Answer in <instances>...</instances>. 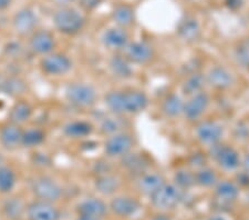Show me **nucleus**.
<instances>
[{
	"instance_id": "f257e3e1",
	"label": "nucleus",
	"mask_w": 249,
	"mask_h": 220,
	"mask_svg": "<svg viewBox=\"0 0 249 220\" xmlns=\"http://www.w3.org/2000/svg\"><path fill=\"white\" fill-rule=\"evenodd\" d=\"M104 103L111 114L122 116L124 114H139L148 105L146 95L139 90L110 91L104 97Z\"/></svg>"
},
{
	"instance_id": "f03ea898",
	"label": "nucleus",
	"mask_w": 249,
	"mask_h": 220,
	"mask_svg": "<svg viewBox=\"0 0 249 220\" xmlns=\"http://www.w3.org/2000/svg\"><path fill=\"white\" fill-rule=\"evenodd\" d=\"M53 26L60 34L66 36H74L83 29L86 19L77 9L67 7H60L53 14Z\"/></svg>"
},
{
	"instance_id": "7ed1b4c3",
	"label": "nucleus",
	"mask_w": 249,
	"mask_h": 220,
	"mask_svg": "<svg viewBox=\"0 0 249 220\" xmlns=\"http://www.w3.org/2000/svg\"><path fill=\"white\" fill-rule=\"evenodd\" d=\"M64 97L72 106L90 108L95 105L98 93L95 88L88 82H71L64 90Z\"/></svg>"
},
{
	"instance_id": "20e7f679",
	"label": "nucleus",
	"mask_w": 249,
	"mask_h": 220,
	"mask_svg": "<svg viewBox=\"0 0 249 220\" xmlns=\"http://www.w3.org/2000/svg\"><path fill=\"white\" fill-rule=\"evenodd\" d=\"M31 193L38 200L54 203L62 198L63 189L57 180L42 175L31 181Z\"/></svg>"
},
{
	"instance_id": "39448f33",
	"label": "nucleus",
	"mask_w": 249,
	"mask_h": 220,
	"mask_svg": "<svg viewBox=\"0 0 249 220\" xmlns=\"http://www.w3.org/2000/svg\"><path fill=\"white\" fill-rule=\"evenodd\" d=\"M73 67L69 56L53 51L39 59L38 68L43 75L49 77H60L67 75Z\"/></svg>"
},
{
	"instance_id": "423d86ee",
	"label": "nucleus",
	"mask_w": 249,
	"mask_h": 220,
	"mask_svg": "<svg viewBox=\"0 0 249 220\" xmlns=\"http://www.w3.org/2000/svg\"><path fill=\"white\" fill-rule=\"evenodd\" d=\"M55 47H57V40L49 30L37 29L28 37V51L40 58L53 53L55 51Z\"/></svg>"
},
{
	"instance_id": "0eeeda50",
	"label": "nucleus",
	"mask_w": 249,
	"mask_h": 220,
	"mask_svg": "<svg viewBox=\"0 0 249 220\" xmlns=\"http://www.w3.org/2000/svg\"><path fill=\"white\" fill-rule=\"evenodd\" d=\"M182 189L175 183H164L151 196V202L160 210L173 209L182 200Z\"/></svg>"
},
{
	"instance_id": "6e6552de",
	"label": "nucleus",
	"mask_w": 249,
	"mask_h": 220,
	"mask_svg": "<svg viewBox=\"0 0 249 220\" xmlns=\"http://www.w3.org/2000/svg\"><path fill=\"white\" fill-rule=\"evenodd\" d=\"M134 140L130 134L118 133L109 136L104 142V154L109 158H122L131 153Z\"/></svg>"
},
{
	"instance_id": "1a4fd4ad",
	"label": "nucleus",
	"mask_w": 249,
	"mask_h": 220,
	"mask_svg": "<svg viewBox=\"0 0 249 220\" xmlns=\"http://www.w3.org/2000/svg\"><path fill=\"white\" fill-rule=\"evenodd\" d=\"M38 15L31 8H21L13 17V28L20 37H29L38 29Z\"/></svg>"
},
{
	"instance_id": "9d476101",
	"label": "nucleus",
	"mask_w": 249,
	"mask_h": 220,
	"mask_svg": "<svg viewBox=\"0 0 249 220\" xmlns=\"http://www.w3.org/2000/svg\"><path fill=\"white\" fill-rule=\"evenodd\" d=\"M210 154L216 160L217 165L225 170L232 171L240 166V157L232 147L226 145H213L210 147Z\"/></svg>"
},
{
	"instance_id": "9b49d317",
	"label": "nucleus",
	"mask_w": 249,
	"mask_h": 220,
	"mask_svg": "<svg viewBox=\"0 0 249 220\" xmlns=\"http://www.w3.org/2000/svg\"><path fill=\"white\" fill-rule=\"evenodd\" d=\"M23 127L6 121L0 126V147L7 151H14L21 147Z\"/></svg>"
},
{
	"instance_id": "f8f14e48",
	"label": "nucleus",
	"mask_w": 249,
	"mask_h": 220,
	"mask_svg": "<svg viewBox=\"0 0 249 220\" xmlns=\"http://www.w3.org/2000/svg\"><path fill=\"white\" fill-rule=\"evenodd\" d=\"M27 218L29 220H59L61 215L52 202L36 199L27 206Z\"/></svg>"
},
{
	"instance_id": "ddd939ff",
	"label": "nucleus",
	"mask_w": 249,
	"mask_h": 220,
	"mask_svg": "<svg viewBox=\"0 0 249 220\" xmlns=\"http://www.w3.org/2000/svg\"><path fill=\"white\" fill-rule=\"evenodd\" d=\"M34 111V106L26 98L14 100V102L8 109L7 121L23 127L31 120Z\"/></svg>"
},
{
	"instance_id": "4468645a",
	"label": "nucleus",
	"mask_w": 249,
	"mask_h": 220,
	"mask_svg": "<svg viewBox=\"0 0 249 220\" xmlns=\"http://www.w3.org/2000/svg\"><path fill=\"white\" fill-rule=\"evenodd\" d=\"M122 51L124 57L135 65H145L153 57V48L144 41L128 42Z\"/></svg>"
},
{
	"instance_id": "2eb2a0df",
	"label": "nucleus",
	"mask_w": 249,
	"mask_h": 220,
	"mask_svg": "<svg viewBox=\"0 0 249 220\" xmlns=\"http://www.w3.org/2000/svg\"><path fill=\"white\" fill-rule=\"evenodd\" d=\"M223 127L216 121H203L196 128V137L203 145L213 146L219 143L223 137Z\"/></svg>"
},
{
	"instance_id": "dca6fc26",
	"label": "nucleus",
	"mask_w": 249,
	"mask_h": 220,
	"mask_svg": "<svg viewBox=\"0 0 249 220\" xmlns=\"http://www.w3.org/2000/svg\"><path fill=\"white\" fill-rule=\"evenodd\" d=\"M210 105V97L206 93H198L196 95H193L190 99L184 103V110L183 114L188 120H196L206 111Z\"/></svg>"
},
{
	"instance_id": "f3484780",
	"label": "nucleus",
	"mask_w": 249,
	"mask_h": 220,
	"mask_svg": "<svg viewBox=\"0 0 249 220\" xmlns=\"http://www.w3.org/2000/svg\"><path fill=\"white\" fill-rule=\"evenodd\" d=\"M28 89H29L28 82L21 76L17 74L7 75L5 82H3L1 95L10 99L17 100L20 98H25Z\"/></svg>"
},
{
	"instance_id": "a211bd4d",
	"label": "nucleus",
	"mask_w": 249,
	"mask_h": 220,
	"mask_svg": "<svg viewBox=\"0 0 249 220\" xmlns=\"http://www.w3.org/2000/svg\"><path fill=\"white\" fill-rule=\"evenodd\" d=\"M101 41L103 46L110 50H123L128 43V35L123 28H109L102 34Z\"/></svg>"
},
{
	"instance_id": "6ab92c4d",
	"label": "nucleus",
	"mask_w": 249,
	"mask_h": 220,
	"mask_svg": "<svg viewBox=\"0 0 249 220\" xmlns=\"http://www.w3.org/2000/svg\"><path fill=\"white\" fill-rule=\"evenodd\" d=\"M206 82L215 89L224 90L230 88L234 83V76L230 70L222 66L212 68L206 77Z\"/></svg>"
},
{
	"instance_id": "aec40b11",
	"label": "nucleus",
	"mask_w": 249,
	"mask_h": 220,
	"mask_svg": "<svg viewBox=\"0 0 249 220\" xmlns=\"http://www.w3.org/2000/svg\"><path fill=\"white\" fill-rule=\"evenodd\" d=\"M93 130V125L86 120H72L67 122L62 128L63 135L70 139L88 138L92 135Z\"/></svg>"
},
{
	"instance_id": "412c9836",
	"label": "nucleus",
	"mask_w": 249,
	"mask_h": 220,
	"mask_svg": "<svg viewBox=\"0 0 249 220\" xmlns=\"http://www.w3.org/2000/svg\"><path fill=\"white\" fill-rule=\"evenodd\" d=\"M77 210L80 216L101 219L107 213V206L101 199L88 198L79 203Z\"/></svg>"
},
{
	"instance_id": "4be33fe9",
	"label": "nucleus",
	"mask_w": 249,
	"mask_h": 220,
	"mask_svg": "<svg viewBox=\"0 0 249 220\" xmlns=\"http://www.w3.org/2000/svg\"><path fill=\"white\" fill-rule=\"evenodd\" d=\"M164 183H165V179H164V177L160 174L147 173L140 176L138 188L141 193L151 197Z\"/></svg>"
},
{
	"instance_id": "5701e85b",
	"label": "nucleus",
	"mask_w": 249,
	"mask_h": 220,
	"mask_svg": "<svg viewBox=\"0 0 249 220\" xmlns=\"http://www.w3.org/2000/svg\"><path fill=\"white\" fill-rule=\"evenodd\" d=\"M110 209L121 217H130L140 209V203L131 197H116L111 201Z\"/></svg>"
},
{
	"instance_id": "b1692460",
	"label": "nucleus",
	"mask_w": 249,
	"mask_h": 220,
	"mask_svg": "<svg viewBox=\"0 0 249 220\" xmlns=\"http://www.w3.org/2000/svg\"><path fill=\"white\" fill-rule=\"evenodd\" d=\"M47 133L40 127H29L23 128L21 147L26 149H37L46 142Z\"/></svg>"
},
{
	"instance_id": "393cba45",
	"label": "nucleus",
	"mask_w": 249,
	"mask_h": 220,
	"mask_svg": "<svg viewBox=\"0 0 249 220\" xmlns=\"http://www.w3.org/2000/svg\"><path fill=\"white\" fill-rule=\"evenodd\" d=\"M109 68L111 73L120 79L131 78L134 73L132 63L123 55L119 54L113 55L109 59Z\"/></svg>"
},
{
	"instance_id": "a878e982",
	"label": "nucleus",
	"mask_w": 249,
	"mask_h": 220,
	"mask_svg": "<svg viewBox=\"0 0 249 220\" xmlns=\"http://www.w3.org/2000/svg\"><path fill=\"white\" fill-rule=\"evenodd\" d=\"M94 187L98 193L104 196L113 195L120 187V180L118 177L110 173L98 175L94 181Z\"/></svg>"
},
{
	"instance_id": "bb28decb",
	"label": "nucleus",
	"mask_w": 249,
	"mask_h": 220,
	"mask_svg": "<svg viewBox=\"0 0 249 220\" xmlns=\"http://www.w3.org/2000/svg\"><path fill=\"white\" fill-rule=\"evenodd\" d=\"M215 194L218 200L226 203H231L238 198L239 188L235 182L230 180H223L216 183Z\"/></svg>"
},
{
	"instance_id": "cd10ccee",
	"label": "nucleus",
	"mask_w": 249,
	"mask_h": 220,
	"mask_svg": "<svg viewBox=\"0 0 249 220\" xmlns=\"http://www.w3.org/2000/svg\"><path fill=\"white\" fill-rule=\"evenodd\" d=\"M178 34L185 41H194L200 34L198 21L193 17H187L182 20L178 27Z\"/></svg>"
},
{
	"instance_id": "c85d7f7f",
	"label": "nucleus",
	"mask_w": 249,
	"mask_h": 220,
	"mask_svg": "<svg viewBox=\"0 0 249 220\" xmlns=\"http://www.w3.org/2000/svg\"><path fill=\"white\" fill-rule=\"evenodd\" d=\"M112 19H113L116 26L125 29V28L133 25L134 10L130 6L120 3V5L115 6L113 11H112Z\"/></svg>"
},
{
	"instance_id": "c756f323",
	"label": "nucleus",
	"mask_w": 249,
	"mask_h": 220,
	"mask_svg": "<svg viewBox=\"0 0 249 220\" xmlns=\"http://www.w3.org/2000/svg\"><path fill=\"white\" fill-rule=\"evenodd\" d=\"M120 159H121L122 166L131 174H139L140 176L143 175L148 166L145 158L139 154L128 153Z\"/></svg>"
},
{
	"instance_id": "7c9ffc66",
	"label": "nucleus",
	"mask_w": 249,
	"mask_h": 220,
	"mask_svg": "<svg viewBox=\"0 0 249 220\" xmlns=\"http://www.w3.org/2000/svg\"><path fill=\"white\" fill-rule=\"evenodd\" d=\"M2 208L5 216L10 220H20L27 211V206H25L21 199L17 197L7 199Z\"/></svg>"
},
{
	"instance_id": "2f4dec72",
	"label": "nucleus",
	"mask_w": 249,
	"mask_h": 220,
	"mask_svg": "<svg viewBox=\"0 0 249 220\" xmlns=\"http://www.w3.org/2000/svg\"><path fill=\"white\" fill-rule=\"evenodd\" d=\"M17 185V174L8 165L0 167V194H9Z\"/></svg>"
},
{
	"instance_id": "473e14b6",
	"label": "nucleus",
	"mask_w": 249,
	"mask_h": 220,
	"mask_svg": "<svg viewBox=\"0 0 249 220\" xmlns=\"http://www.w3.org/2000/svg\"><path fill=\"white\" fill-rule=\"evenodd\" d=\"M205 83H206V77H204L202 74L194 73L188 75L182 85L183 94L191 97L193 95L202 93Z\"/></svg>"
},
{
	"instance_id": "72a5a7b5",
	"label": "nucleus",
	"mask_w": 249,
	"mask_h": 220,
	"mask_svg": "<svg viewBox=\"0 0 249 220\" xmlns=\"http://www.w3.org/2000/svg\"><path fill=\"white\" fill-rule=\"evenodd\" d=\"M183 99L176 94H171L164 99L162 103V111L167 117H178L180 114H183L184 110Z\"/></svg>"
},
{
	"instance_id": "f704fd0d",
	"label": "nucleus",
	"mask_w": 249,
	"mask_h": 220,
	"mask_svg": "<svg viewBox=\"0 0 249 220\" xmlns=\"http://www.w3.org/2000/svg\"><path fill=\"white\" fill-rule=\"evenodd\" d=\"M217 182V175L211 168H200L195 173V183L200 187H212Z\"/></svg>"
},
{
	"instance_id": "c9c22d12",
	"label": "nucleus",
	"mask_w": 249,
	"mask_h": 220,
	"mask_svg": "<svg viewBox=\"0 0 249 220\" xmlns=\"http://www.w3.org/2000/svg\"><path fill=\"white\" fill-rule=\"evenodd\" d=\"M121 120L118 118L116 115H114V117L104 118L100 123V131H101V134L107 136V137L114 134L121 133Z\"/></svg>"
},
{
	"instance_id": "e433bc0d",
	"label": "nucleus",
	"mask_w": 249,
	"mask_h": 220,
	"mask_svg": "<svg viewBox=\"0 0 249 220\" xmlns=\"http://www.w3.org/2000/svg\"><path fill=\"white\" fill-rule=\"evenodd\" d=\"M174 182L180 189H188L195 185V174L187 169H179L174 175Z\"/></svg>"
},
{
	"instance_id": "4c0bfd02",
	"label": "nucleus",
	"mask_w": 249,
	"mask_h": 220,
	"mask_svg": "<svg viewBox=\"0 0 249 220\" xmlns=\"http://www.w3.org/2000/svg\"><path fill=\"white\" fill-rule=\"evenodd\" d=\"M235 57L240 66L249 69V42H243L236 48Z\"/></svg>"
},
{
	"instance_id": "58836bf2",
	"label": "nucleus",
	"mask_w": 249,
	"mask_h": 220,
	"mask_svg": "<svg viewBox=\"0 0 249 220\" xmlns=\"http://www.w3.org/2000/svg\"><path fill=\"white\" fill-rule=\"evenodd\" d=\"M23 51V47L20 45L19 42H9L7 43V46L3 49V54L6 55L7 58H11V59H17L21 56Z\"/></svg>"
},
{
	"instance_id": "ea45409f",
	"label": "nucleus",
	"mask_w": 249,
	"mask_h": 220,
	"mask_svg": "<svg viewBox=\"0 0 249 220\" xmlns=\"http://www.w3.org/2000/svg\"><path fill=\"white\" fill-rule=\"evenodd\" d=\"M205 163H206V157L202 153H195L190 156L188 158V165L193 168H196V169H200V168L205 167Z\"/></svg>"
},
{
	"instance_id": "a19ab883",
	"label": "nucleus",
	"mask_w": 249,
	"mask_h": 220,
	"mask_svg": "<svg viewBox=\"0 0 249 220\" xmlns=\"http://www.w3.org/2000/svg\"><path fill=\"white\" fill-rule=\"evenodd\" d=\"M234 136L236 139L246 141L249 139V128L245 123H238L234 130Z\"/></svg>"
},
{
	"instance_id": "79ce46f5",
	"label": "nucleus",
	"mask_w": 249,
	"mask_h": 220,
	"mask_svg": "<svg viewBox=\"0 0 249 220\" xmlns=\"http://www.w3.org/2000/svg\"><path fill=\"white\" fill-rule=\"evenodd\" d=\"M35 165L39 166V167H47L50 165V158L45 154H40V153H36L35 154Z\"/></svg>"
},
{
	"instance_id": "37998d69",
	"label": "nucleus",
	"mask_w": 249,
	"mask_h": 220,
	"mask_svg": "<svg viewBox=\"0 0 249 220\" xmlns=\"http://www.w3.org/2000/svg\"><path fill=\"white\" fill-rule=\"evenodd\" d=\"M100 2H101V0H80V3H81V6L87 10L93 9V8L98 6Z\"/></svg>"
},
{
	"instance_id": "c03bdc74",
	"label": "nucleus",
	"mask_w": 249,
	"mask_h": 220,
	"mask_svg": "<svg viewBox=\"0 0 249 220\" xmlns=\"http://www.w3.org/2000/svg\"><path fill=\"white\" fill-rule=\"evenodd\" d=\"M225 3L226 6L231 10H237L240 9L244 3V0H225Z\"/></svg>"
},
{
	"instance_id": "a18cd8bd",
	"label": "nucleus",
	"mask_w": 249,
	"mask_h": 220,
	"mask_svg": "<svg viewBox=\"0 0 249 220\" xmlns=\"http://www.w3.org/2000/svg\"><path fill=\"white\" fill-rule=\"evenodd\" d=\"M237 182L242 186H249V174L246 171H243L237 175Z\"/></svg>"
},
{
	"instance_id": "49530a36",
	"label": "nucleus",
	"mask_w": 249,
	"mask_h": 220,
	"mask_svg": "<svg viewBox=\"0 0 249 220\" xmlns=\"http://www.w3.org/2000/svg\"><path fill=\"white\" fill-rule=\"evenodd\" d=\"M240 166L243 167L244 171H246V173L249 174V154L245 156L243 161H240Z\"/></svg>"
},
{
	"instance_id": "de8ad7c7",
	"label": "nucleus",
	"mask_w": 249,
	"mask_h": 220,
	"mask_svg": "<svg viewBox=\"0 0 249 220\" xmlns=\"http://www.w3.org/2000/svg\"><path fill=\"white\" fill-rule=\"evenodd\" d=\"M50 1L55 3V5H58L60 7H67V6H69L71 2H73L74 0H50Z\"/></svg>"
},
{
	"instance_id": "09e8293b",
	"label": "nucleus",
	"mask_w": 249,
	"mask_h": 220,
	"mask_svg": "<svg viewBox=\"0 0 249 220\" xmlns=\"http://www.w3.org/2000/svg\"><path fill=\"white\" fill-rule=\"evenodd\" d=\"M14 0H0V11L6 10L8 7H10Z\"/></svg>"
},
{
	"instance_id": "8fccbe9b",
	"label": "nucleus",
	"mask_w": 249,
	"mask_h": 220,
	"mask_svg": "<svg viewBox=\"0 0 249 220\" xmlns=\"http://www.w3.org/2000/svg\"><path fill=\"white\" fill-rule=\"evenodd\" d=\"M5 79H6V75L0 73V95L2 94V87H3V82H5Z\"/></svg>"
},
{
	"instance_id": "3c124183",
	"label": "nucleus",
	"mask_w": 249,
	"mask_h": 220,
	"mask_svg": "<svg viewBox=\"0 0 249 220\" xmlns=\"http://www.w3.org/2000/svg\"><path fill=\"white\" fill-rule=\"evenodd\" d=\"M152 220H170V218H168L165 215H159V216H155V217Z\"/></svg>"
},
{
	"instance_id": "603ef678",
	"label": "nucleus",
	"mask_w": 249,
	"mask_h": 220,
	"mask_svg": "<svg viewBox=\"0 0 249 220\" xmlns=\"http://www.w3.org/2000/svg\"><path fill=\"white\" fill-rule=\"evenodd\" d=\"M77 220H100V219L94 218V217H88V216H79V218Z\"/></svg>"
},
{
	"instance_id": "864d4df0",
	"label": "nucleus",
	"mask_w": 249,
	"mask_h": 220,
	"mask_svg": "<svg viewBox=\"0 0 249 220\" xmlns=\"http://www.w3.org/2000/svg\"><path fill=\"white\" fill-rule=\"evenodd\" d=\"M3 165H5V156H3L1 151H0V167Z\"/></svg>"
},
{
	"instance_id": "5fc2aeb1",
	"label": "nucleus",
	"mask_w": 249,
	"mask_h": 220,
	"mask_svg": "<svg viewBox=\"0 0 249 220\" xmlns=\"http://www.w3.org/2000/svg\"><path fill=\"white\" fill-rule=\"evenodd\" d=\"M208 220H226L224 217H220V216H213V217L208 218Z\"/></svg>"
}]
</instances>
